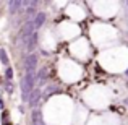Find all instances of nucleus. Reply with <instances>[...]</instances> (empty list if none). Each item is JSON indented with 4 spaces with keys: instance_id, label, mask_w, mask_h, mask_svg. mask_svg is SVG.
<instances>
[{
    "instance_id": "nucleus-1",
    "label": "nucleus",
    "mask_w": 128,
    "mask_h": 125,
    "mask_svg": "<svg viewBox=\"0 0 128 125\" xmlns=\"http://www.w3.org/2000/svg\"><path fill=\"white\" fill-rule=\"evenodd\" d=\"M36 86V73H24V76L21 78V99L28 101L29 94L32 93Z\"/></svg>"
},
{
    "instance_id": "nucleus-2",
    "label": "nucleus",
    "mask_w": 128,
    "mask_h": 125,
    "mask_svg": "<svg viewBox=\"0 0 128 125\" xmlns=\"http://www.w3.org/2000/svg\"><path fill=\"white\" fill-rule=\"evenodd\" d=\"M34 33V25H32V20H28V21L23 25V28L20 29V41H23L26 44L29 38H31V34Z\"/></svg>"
},
{
    "instance_id": "nucleus-3",
    "label": "nucleus",
    "mask_w": 128,
    "mask_h": 125,
    "mask_svg": "<svg viewBox=\"0 0 128 125\" xmlns=\"http://www.w3.org/2000/svg\"><path fill=\"white\" fill-rule=\"evenodd\" d=\"M38 54L31 52L24 60V72L26 73H34L36 72V67H38Z\"/></svg>"
},
{
    "instance_id": "nucleus-4",
    "label": "nucleus",
    "mask_w": 128,
    "mask_h": 125,
    "mask_svg": "<svg viewBox=\"0 0 128 125\" xmlns=\"http://www.w3.org/2000/svg\"><path fill=\"white\" fill-rule=\"evenodd\" d=\"M46 18H47V15L44 12H39L38 15H34V18H32V25H34V29H39L41 26L46 23Z\"/></svg>"
},
{
    "instance_id": "nucleus-5",
    "label": "nucleus",
    "mask_w": 128,
    "mask_h": 125,
    "mask_svg": "<svg viewBox=\"0 0 128 125\" xmlns=\"http://www.w3.org/2000/svg\"><path fill=\"white\" fill-rule=\"evenodd\" d=\"M38 41H39V34L34 31V33L31 34V38L26 41V49H28V50H34V47H36V44H38Z\"/></svg>"
},
{
    "instance_id": "nucleus-6",
    "label": "nucleus",
    "mask_w": 128,
    "mask_h": 125,
    "mask_svg": "<svg viewBox=\"0 0 128 125\" xmlns=\"http://www.w3.org/2000/svg\"><path fill=\"white\" fill-rule=\"evenodd\" d=\"M39 99H41V91H39V89H32V93L29 94V99H28L29 101V106L34 107L36 104L39 102Z\"/></svg>"
},
{
    "instance_id": "nucleus-7",
    "label": "nucleus",
    "mask_w": 128,
    "mask_h": 125,
    "mask_svg": "<svg viewBox=\"0 0 128 125\" xmlns=\"http://www.w3.org/2000/svg\"><path fill=\"white\" fill-rule=\"evenodd\" d=\"M31 120H32V125H42V114L39 109H34L31 114Z\"/></svg>"
},
{
    "instance_id": "nucleus-8",
    "label": "nucleus",
    "mask_w": 128,
    "mask_h": 125,
    "mask_svg": "<svg viewBox=\"0 0 128 125\" xmlns=\"http://www.w3.org/2000/svg\"><path fill=\"white\" fill-rule=\"evenodd\" d=\"M21 7H24V2H20V0H16V2H8V8H10V12H18Z\"/></svg>"
},
{
    "instance_id": "nucleus-9",
    "label": "nucleus",
    "mask_w": 128,
    "mask_h": 125,
    "mask_svg": "<svg viewBox=\"0 0 128 125\" xmlns=\"http://www.w3.org/2000/svg\"><path fill=\"white\" fill-rule=\"evenodd\" d=\"M0 62L8 65V54H6V50L3 49V47H0Z\"/></svg>"
},
{
    "instance_id": "nucleus-10",
    "label": "nucleus",
    "mask_w": 128,
    "mask_h": 125,
    "mask_svg": "<svg viewBox=\"0 0 128 125\" xmlns=\"http://www.w3.org/2000/svg\"><path fill=\"white\" fill-rule=\"evenodd\" d=\"M5 78H6V81H12V78H13V68H12V67H6Z\"/></svg>"
},
{
    "instance_id": "nucleus-11",
    "label": "nucleus",
    "mask_w": 128,
    "mask_h": 125,
    "mask_svg": "<svg viewBox=\"0 0 128 125\" xmlns=\"http://www.w3.org/2000/svg\"><path fill=\"white\" fill-rule=\"evenodd\" d=\"M13 89H15V84H13L12 81H6V83H5V91L12 94V93H13Z\"/></svg>"
},
{
    "instance_id": "nucleus-12",
    "label": "nucleus",
    "mask_w": 128,
    "mask_h": 125,
    "mask_svg": "<svg viewBox=\"0 0 128 125\" xmlns=\"http://www.w3.org/2000/svg\"><path fill=\"white\" fill-rule=\"evenodd\" d=\"M3 125H12V123H8V122H3Z\"/></svg>"
},
{
    "instance_id": "nucleus-13",
    "label": "nucleus",
    "mask_w": 128,
    "mask_h": 125,
    "mask_svg": "<svg viewBox=\"0 0 128 125\" xmlns=\"http://www.w3.org/2000/svg\"><path fill=\"white\" fill-rule=\"evenodd\" d=\"M126 76H128V68H126Z\"/></svg>"
},
{
    "instance_id": "nucleus-14",
    "label": "nucleus",
    "mask_w": 128,
    "mask_h": 125,
    "mask_svg": "<svg viewBox=\"0 0 128 125\" xmlns=\"http://www.w3.org/2000/svg\"><path fill=\"white\" fill-rule=\"evenodd\" d=\"M126 88H128V81H126Z\"/></svg>"
},
{
    "instance_id": "nucleus-15",
    "label": "nucleus",
    "mask_w": 128,
    "mask_h": 125,
    "mask_svg": "<svg viewBox=\"0 0 128 125\" xmlns=\"http://www.w3.org/2000/svg\"><path fill=\"white\" fill-rule=\"evenodd\" d=\"M126 104H128V99H126Z\"/></svg>"
}]
</instances>
